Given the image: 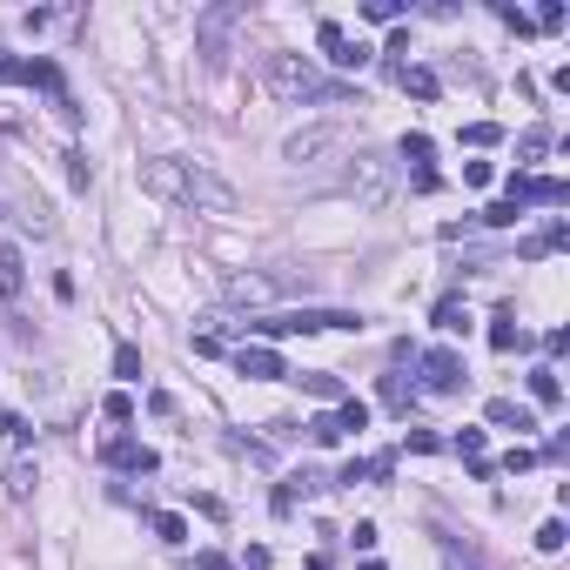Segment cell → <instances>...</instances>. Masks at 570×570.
<instances>
[{
	"mask_svg": "<svg viewBox=\"0 0 570 570\" xmlns=\"http://www.w3.org/2000/svg\"><path fill=\"white\" fill-rule=\"evenodd\" d=\"M275 557H269V544H249V550H241V557H235V570H269Z\"/></svg>",
	"mask_w": 570,
	"mask_h": 570,
	"instance_id": "74e56055",
	"label": "cell"
},
{
	"mask_svg": "<svg viewBox=\"0 0 570 570\" xmlns=\"http://www.w3.org/2000/svg\"><path fill=\"white\" fill-rule=\"evenodd\" d=\"M457 457H463V463L483 457V429H457Z\"/></svg>",
	"mask_w": 570,
	"mask_h": 570,
	"instance_id": "e575fe53",
	"label": "cell"
},
{
	"mask_svg": "<svg viewBox=\"0 0 570 570\" xmlns=\"http://www.w3.org/2000/svg\"><path fill=\"white\" fill-rule=\"evenodd\" d=\"M389 477H396V450H376L362 463V483H389Z\"/></svg>",
	"mask_w": 570,
	"mask_h": 570,
	"instance_id": "83f0119b",
	"label": "cell"
},
{
	"mask_svg": "<svg viewBox=\"0 0 570 570\" xmlns=\"http://www.w3.org/2000/svg\"><path fill=\"white\" fill-rule=\"evenodd\" d=\"M34 483H41V470H34V463L21 457V463L7 470V496H14V504H27V496H34Z\"/></svg>",
	"mask_w": 570,
	"mask_h": 570,
	"instance_id": "7402d4cb",
	"label": "cell"
},
{
	"mask_svg": "<svg viewBox=\"0 0 570 570\" xmlns=\"http://www.w3.org/2000/svg\"><path fill=\"white\" fill-rule=\"evenodd\" d=\"M496 470H510V477H524V470H537V450H524V443H516V450L496 463Z\"/></svg>",
	"mask_w": 570,
	"mask_h": 570,
	"instance_id": "d6a6232c",
	"label": "cell"
},
{
	"mask_svg": "<svg viewBox=\"0 0 570 570\" xmlns=\"http://www.w3.org/2000/svg\"><path fill=\"white\" fill-rule=\"evenodd\" d=\"M417 376H423L429 396H463V389H470V369H463V356L450 349V342L423 349V356H417Z\"/></svg>",
	"mask_w": 570,
	"mask_h": 570,
	"instance_id": "277c9868",
	"label": "cell"
},
{
	"mask_svg": "<svg viewBox=\"0 0 570 570\" xmlns=\"http://www.w3.org/2000/svg\"><path fill=\"white\" fill-rule=\"evenodd\" d=\"M235 376H249V383H282V376H296V369H289L275 349H262V342H241L235 349Z\"/></svg>",
	"mask_w": 570,
	"mask_h": 570,
	"instance_id": "9c48e42d",
	"label": "cell"
},
{
	"mask_svg": "<svg viewBox=\"0 0 570 570\" xmlns=\"http://www.w3.org/2000/svg\"><path fill=\"white\" fill-rule=\"evenodd\" d=\"M67 182H74V188L94 182V168H88V154H81V148H67Z\"/></svg>",
	"mask_w": 570,
	"mask_h": 570,
	"instance_id": "1f68e13d",
	"label": "cell"
},
{
	"mask_svg": "<svg viewBox=\"0 0 570 570\" xmlns=\"http://www.w3.org/2000/svg\"><path fill=\"white\" fill-rule=\"evenodd\" d=\"M429 322H437L443 336H470V302H463V296H443V302H437V316H429Z\"/></svg>",
	"mask_w": 570,
	"mask_h": 570,
	"instance_id": "e0dca14e",
	"label": "cell"
},
{
	"mask_svg": "<svg viewBox=\"0 0 570 570\" xmlns=\"http://www.w3.org/2000/svg\"><path fill=\"white\" fill-rule=\"evenodd\" d=\"M530 27H544V34H557V27H564V0H544V7H537V21H530Z\"/></svg>",
	"mask_w": 570,
	"mask_h": 570,
	"instance_id": "836d02e7",
	"label": "cell"
},
{
	"mask_svg": "<svg viewBox=\"0 0 570 570\" xmlns=\"http://www.w3.org/2000/svg\"><path fill=\"white\" fill-rule=\"evenodd\" d=\"M550 148H557V134H550V128H524V142H516V154H524V162H544Z\"/></svg>",
	"mask_w": 570,
	"mask_h": 570,
	"instance_id": "603a6c76",
	"label": "cell"
},
{
	"mask_svg": "<svg viewBox=\"0 0 570 570\" xmlns=\"http://www.w3.org/2000/svg\"><path fill=\"white\" fill-rule=\"evenodd\" d=\"M101 463H108V470H128V477H154V470H162V457H154L148 443H134V437L101 443Z\"/></svg>",
	"mask_w": 570,
	"mask_h": 570,
	"instance_id": "ba28073f",
	"label": "cell"
},
{
	"mask_svg": "<svg viewBox=\"0 0 570 570\" xmlns=\"http://www.w3.org/2000/svg\"><path fill=\"white\" fill-rule=\"evenodd\" d=\"M496 21H504L510 34H530V14H516V7H496Z\"/></svg>",
	"mask_w": 570,
	"mask_h": 570,
	"instance_id": "7bdbcfd3",
	"label": "cell"
},
{
	"mask_svg": "<svg viewBox=\"0 0 570 570\" xmlns=\"http://www.w3.org/2000/svg\"><path fill=\"white\" fill-rule=\"evenodd\" d=\"M457 142H470V148H496V142H504V128H496V121H470Z\"/></svg>",
	"mask_w": 570,
	"mask_h": 570,
	"instance_id": "484cf974",
	"label": "cell"
},
{
	"mask_svg": "<svg viewBox=\"0 0 570 570\" xmlns=\"http://www.w3.org/2000/svg\"><path fill=\"white\" fill-rule=\"evenodd\" d=\"M463 182H470V188H490V162H463Z\"/></svg>",
	"mask_w": 570,
	"mask_h": 570,
	"instance_id": "60d3db41",
	"label": "cell"
},
{
	"mask_svg": "<svg viewBox=\"0 0 570 570\" xmlns=\"http://www.w3.org/2000/svg\"><path fill=\"white\" fill-rule=\"evenodd\" d=\"M316 41H322V54H329V67H342V74H362V67L376 61V47L369 41H349L342 21H316Z\"/></svg>",
	"mask_w": 570,
	"mask_h": 570,
	"instance_id": "8992f818",
	"label": "cell"
},
{
	"mask_svg": "<svg viewBox=\"0 0 570 570\" xmlns=\"http://www.w3.org/2000/svg\"><path fill=\"white\" fill-rule=\"evenodd\" d=\"M316 329H349V336H362V316L356 309H282V316H262V322H249V336L269 342L275 336H316Z\"/></svg>",
	"mask_w": 570,
	"mask_h": 570,
	"instance_id": "3957f363",
	"label": "cell"
},
{
	"mask_svg": "<svg viewBox=\"0 0 570 570\" xmlns=\"http://www.w3.org/2000/svg\"><path fill=\"white\" fill-rule=\"evenodd\" d=\"M0 81H21V88H47V94H67L61 88V67L54 61H14V54H0Z\"/></svg>",
	"mask_w": 570,
	"mask_h": 570,
	"instance_id": "30bf717a",
	"label": "cell"
},
{
	"mask_svg": "<svg viewBox=\"0 0 570 570\" xmlns=\"http://www.w3.org/2000/svg\"><path fill=\"white\" fill-rule=\"evenodd\" d=\"M229 450H235V457H249V463H262V470L275 463V450H269V443H249V437H229Z\"/></svg>",
	"mask_w": 570,
	"mask_h": 570,
	"instance_id": "f546056e",
	"label": "cell"
},
{
	"mask_svg": "<svg viewBox=\"0 0 570 570\" xmlns=\"http://www.w3.org/2000/svg\"><path fill=\"white\" fill-rule=\"evenodd\" d=\"M188 570H235V564L221 557V550H195V557H188Z\"/></svg>",
	"mask_w": 570,
	"mask_h": 570,
	"instance_id": "f35d334b",
	"label": "cell"
},
{
	"mask_svg": "<svg viewBox=\"0 0 570 570\" xmlns=\"http://www.w3.org/2000/svg\"><path fill=\"white\" fill-rule=\"evenodd\" d=\"M0 437H7V443H27V437H34V423H27V417H14V409H0Z\"/></svg>",
	"mask_w": 570,
	"mask_h": 570,
	"instance_id": "4dcf8cb0",
	"label": "cell"
},
{
	"mask_svg": "<svg viewBox=\"0 0 570 570\" xmlns=\"http://www.w3.org/2000/svg\"><path fill=\"white\" fill-rule=\"evenodd\" d=\"M483 417H490L496 429H516V437H530V429H537V417H530V409L516 403V396H496V403L483 409Z\"/></svg>",
	"mask_w": 570,
	"mask_h": 570,
	"instance_id": "5bb4252c",
	"label": "cell"
},
{
	"mask_svg": "<svg viewBox=\"0 0 570 570\" xmlns=\"http://www.w3.org/2000/svg\"><path fill=\"white\" fill-rule=\"evenodd\" d=\"M148 530H154L162 544H188V516H175V510H154V516H148Z\"/></svg>",
	"mask_w": 570,
	"mask_h": 570,
	"instance_id": "ffe728a7",
	"label": "cell"
},
{
	"mask_svg": "<svg viewBox=\"0 0 570 570\" xmlns=\"http://www.w3.org/2000/svg\"><path fill=\"white\" fill-rule=\"evenodd\" d=\"M142 188L162 201H182V209H201V215H235V188L201 162H175V154H154L142 162Z\"/></svg>",
	"mask_w": 570,
	"mask_h": 570,
	"instance_id": "6da1fadb",
	"label": "cell"
},
{
	"mask_svg": "<svg viewBox=\"0 0 570 570\" xmlns=\"http://www.w3.org/2000/svg\"><path fill=\"white\" fill-rule=\"evenodd\" d=\"M329 148H342V128H296L282 142L289 162H316V154H329Z\"/></svg>",
	"mask_w": 570,
	"mask_h": 570,
	"instance_id": "8fae6325",
	"label": "cell"
},
{
	"mask_svg": "<svg viewBox=\"0 0 570 570\" xmlns=\"http://www.w3.org/2000/svg\"><path fill=\"white\" fill-rule=\"evenodd\" d=\"M443 564H450V570H483L470 550H457V544H443Z\"/></svg>",
	"mask_w": 570,
	"mask_h": 570,
	"instance_id": "ab89813d",
	"label": "cell"
},
{
	"mask_svg": "<svg viewBox=\"0 0 570 570\" xmlns=\"http://www.w3.org/2000/svg\"><path fill=\"white\" fill-rule=\"evenodd\" d=\"M396 154H403V162H409V168L423 175V168L437 162V142H429V134H403V148H396Z\"/></svg>",
	"mask_w": 570,
	"mask_h": 570,
	"instance_id": "44dd1931",
	"label": "cell"
},
{
	"mask_svg": "<svg viewBox=\"0 0 570 570\" xmlns=\"http://www.w3.org/2000/svg\"><path fill=\"white\" fill-rule=\"evenodd\" d=\"M383 403L389 409H409V383H403V376H383Z\"/></svg>",
	"mask_w": 570,
	"mask_h": 570,
	"instance_id": "d590c367",
	"label": "cell"
},
{
	"mask_svg": "<svg viewBox=\"0 0 570 570\" xmlns=\"http://www.w3.org/2000/svg\"><path fill=\"white\" fill-rule=\"evenodd\" d=\"M362 21H376V27H396V21H403V0H369V7H362Z\"/></svg>",
	"mask_w": 570,
	"mask_h": 570,
	"instance_id": "4316f807",
	"label": "cell"
},
{
	"mask_svg": "<svg viewBox=\"0 0 570 570\" xmlns=\"http://www.w3.org/2000/svg\"><path fill=\"white\" fill-rule=\"evenodd\" d=\"M516 221H524V209H516L510 195H504V201H490V209H483V229H516Z\"/></svg>",
	"mask_w": 570,
	"mask_h": 570,
	"instance_id": "d4e9b609",
	"label": "cell"
},
{
	"mask_svg": "<svg viewBox=\"0 0 570 570\" xmlns=\"http://www.w3.org/2000/svg\"><path fill=\"white\" fill-rule=\"evenodd\" d=\"M269 88L282 101H349V81L316 74L302 54H269Z\"/></svg>",
	"mask_w": 570,
	"mask_h": 570,
	"instance_id": "7a4b0ae2",
	"label": "cell"
},
{
	"mask_svg": "<svg viewBox=\"0 0 570 570\" xmlns=\"http://www.w3.org/2000/svg\"><path fill=\"white\" fill-rule=\"evenodd\" d=\"M27 296V255L14 241H0V302H21Z\"/></svg>",
	"mask_w": 570,
	"mask_h": 570,
	"instance_id": "7c38bea8",
	"label": "cell"
},
{
	"mask_svg": "<svg viewBox=\"0 0 570 570\" xmlns=\"http://www.w3.org/2000/svg\"><path fill=\"white\" fill-rule=\"evenodd\" d=\"M524 342H530V329H524V322H516V309H496V316H490V349H524Z\"/></svg>",
	"mask_w": 570,
	"mask_h": 570,
	"instance_id": "9a60e30c",
	"label": "cell"
},
{
	"mask_svg": "<svg viewBox=\"0 0 570 570\" xmlns=\"http://www.w3.org/2000/svg\"><path fill=\"white\" fill-rule=\"evenodd\" d=\"M396 88L417 94V101H437V94H443V81L429 74V67H396Z\"/></svg>",
	"mask_w": 570,
	"mask_h": 570,
	"instance_id": "d6986e66",
	"label": "cell"
},
{
	"mask_svg": "<svg viewBox=\"0 0 570 570\" xmlns=\"http://www.w3.org/2000/svg\"><path fill=\"white\" fill-rule=\"evenodd\" d=\"M510 201L516 209H564L570 201V182H557V175H510Z\"/></svg>",
	"mask_w": 570,
	"mask_h": 570,
	"instance_id": "52a82bcc",
	"label": "cell"
},
{
	"mask_svg": "<svg viewBox=\"0 0 570 570\" xmlns=\"http://www.w3.org/2000/svg\"><path fill=\"white\" fill-rule=\"evenodd\" d=\"M221 296H229L235 309H255V302L275 296V282H269V275H221Z\"/></svg>",
	"mask_w": 570,
	"mask_h": 570,
	"instance_id": "4fadbf2b",
	"label": "cell"
},
{
	"mask_svg": "<svg viewBox=\"0 0 570 570\" xmlns=\"http://www.w3.org/2000/svg\"><path fill=\"white\" fill-rule=\"evenodd\" d=\"M101 417H108V423H134V396H128V389H114L108 403H101Z\"/></svg>",
	"mask_w": 570,
	"mask_h": 570,
	"instance_id": "f1b7e54d",
	"label": "cell"
},
{
	"mask_svg": "<svg viewBox=\"0 0 570 570\" xmlns=\"http://www.w3.org/2000/svg\"><path fill=\"white\" fill-rule=\"evenodd\" d=\"M530 403H544V409L564 403V376H557V362H537V369H530Z\"/></svg>",
	"mask_w": 570,
	"mask_h": 570,
	"instance_id": "2e32d148",
	"label": "cell"
},
{
	"mask_svg": "<svg viewBox=\"0 0 570 570\" xmlns=\"http://www.w3.org/2000/svg\"><path fill=\"white\" fill-rule=\"evenodd\" d=\"M564 537H570V530H564V516H550V524L537 530V550H564Z\"/></svg>",
	"mask_w": 570,
	"mask_h": 570,
	"instance_id": "8d00e7d4",
	"label": "cell"
},
{
	"mask_svg": "<svg viewBox=\"0 0 570 570\" xmlns=\"http://www.w3.org/2000/svg\"><path fill=\"white\" fill-rule=\"evenodd\" d=\"M114 376L121 383H142V349L134 342H114Z\"/></svg>",
	"mask_w": 570,
	"mask_h": 570,
	"instance_id": "cb8c5ba5",
	"label": "cell"
},
{
	"mask_svg": "<svg viewBox=\"0 0 570 570\" xmlns=\"http://www.w3.org/2000/svg\"><path fill=\"white\" fill-rule=\"evenodd\" d=\"M409 188H417V195H437L443 175H437V168H423V175H409Z\"/></svg>",
	"mask_w": 570,
	"mask_h": 570,
	"instance_id": "b9f144b4",
	"label": "cell"
},
{
	"mask_svg": "<svg viewBox=\"0 0 570 570\" xmlns=\"http://www.w3.org/2000/svg\"><path fill=\"white\" fill-rule=\"evenodd\" d=\"M296 383H302L309 396H316V403H329V409L342 403V396H349V389H342V376H336V369H309V376H296Z\"/></svg>",
	"mask_w": 570,
	"mask_h": 570,
	"instance_id": "ac0fdd59",
	"label": "cell"
},
{
	"mask_svg": "<svg viewBox=\"0 0 570 570\" xmlns=\"http://www.w3.org/2000/svg\"><path fill=\"white\" fill-rule=\"evenodd\" d=\"M389 168L396 162H383V154H356V162H349V195L362 201V209H383V201H389Z\"/></svg>",
	"mask_w": 570,
	"mask_h": 570,
	"instance_id": "5b68a950",
	"label": "cell"
}]
</instances>
